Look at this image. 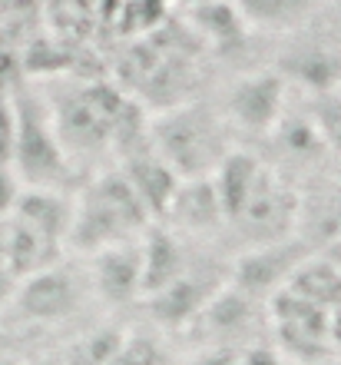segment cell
<instances>
[{
    "label": "cell",
    "instance_id": "cell-20",
    "mask_svg": "<svg viewBox=\"0 0 341 365\" xmlns=\"http://www.w3.org/2000/svg\"><path fill=\"white\" fill-rule=\"evenodd\" d=\"M315 365H341V356H332V359H325V362H315Z\"/></svg>",
    "mask_w": 341,
    "mask_h": 365
},
{
    "label": "cell",
    "instance_id": "cell-11",
    "mask_svg": "<svg viewBox=\"0 0 341 365\" xmlns=\"http://www.w3.org/2000/svg\"><path fill=\"white\" fill-rule=\"evenodd\" d=\"M285 67L278 70L285 80H295L302 87L315 90L322 96L328 90H338L341 87V50L325 43L322 37H312V40H302L288 50Z\"/></svg>",
    "mask_w": 341,
    "mask_h": 365
},
{
    "label": "cell",
    "instance_id": "cell-14",
    "mask_svg": "<svg viewBox=\"0 0 341 365\" xmlns=\"http://www.w3.org/2000/svg\"><path fill=\"white\" fill-rule=\"evenodd\" d=\"M318 0H236L238 17L248 30L262 34H295L315 14Z\"/></svg>",
    "mask_w": 341,
    "mask_h": 365
},
{
    "label": "cell",
    "instance_id": "cell-9",
    "mask_svg": "<svg viewBox=\"0 0 341 365\" xmlns=\"http://www.w3.org/2000/svg\"><path fill=\"white\" fill-rule=\"evenodd\" d=\"M142 240V236H140ZM140 240L113 246L93 256V289L106 302L142 299V250Z\"/></svg>",
    "mask_w": 341,
    "mask_h": 365
},
{
    "label": "cell",
    "instance_id": "cell-10",
    "mask_svg": "<svg viewBox=\"0 0 341 365\" xmlns=\"http://www.w3.org/2000/svg\"><path fill=\"white\" fill-rule=\"evenodd\" d=\"M162 220H172V226H179V232H189V236H209L219 226H226V212H222L219 192L212 186V176L182 180Z\"/></svg>",
    "mask_w": 341,
    "mask_h": 365
},
{
    "label": "cell",
    "instance_id": "cell-21",
    "mask_svg": "<svg viewBox=\"0 0 341 365\" xmlns=\"http://www.w3.org/2000/svg\"><path fill=\"white\" fill-rule=\"evenodd\" d=\"M332 4H335V7H341V0H332Z\"/></svg>",
    "mask_w": 341,
    "mask_h": 365
},
{
    "label": "cell",
    "instance_id": "cell-15",
    "mask_svg": "<svg viewBox=\"0 0 341 365\" xmlns=\"http://www.w3.org/2000/svg\"><path fill=\"white\" fill-rule=\"evenodd\" d=\"M14 150H17V106H14V90L0 93V163L14 166Z\"/></svg>",
    "mask_w": 341,
    "mask_h": 365
},
{
    "label": "cell",
    "instance_id": "cell-13",
    "mask_svg": "<svg viewBox=\"0 0 341 365\" xmlns=\"http://www.w3.org/2000/svg\"><path fill=\"white\" fill-rule=\"evenodd\" d=\"M266 173V163L258 160L256 153L248 150H232V153L219 163V170L212 173V186L219 192V202H222V212H226V222H232L242 212L246 200L252 196L256 182Z\"/></svg>",
    "mask_w": 341,
    "mask_h": 365
},
{
    "label": "cell",
    "instance_id": "cell-1",
    "mask_svg": "<svg viewBox=\"0 0 341 365\" xmlns=\"http://www.w3.org/2000/svg\"><path fill=\"white\" fill-rule=\"evenodd\" d=\"M149 143L179 180H209L236 146L222 110L209 103H172L149 120Z\"/></svg>",
    "mask_w": 341,
    "mask_h": 365
},
{
    "label": "cell",
    "instance_id": "cell-5",
    "mask_svg": "<svg viewBox=\"0 0 341 365\" xmlns=\"http://www.w3.org/2000/svg\"><path fill=\"white\" fill-rule=\"evenodd\" d=\"M298 216H302V196L285 182L282 173L266 166V173L256 182L242 212L229 226H236L242 232V242L252 250V246L292 240L298 230Z\"/></svg>",
    "mask_w": 341,
    "mask_h": 365
},
{
    "label": "cell",
    "instance_id": "cell-7",
    "mask_svg": "<svg viewBox=\"0 0 341 365\" xmlns=\"http://www.w3.org/2000/svg\"><path fill=\"white\" fill-rule=\"evenodd\" d=\"M305 259H308V250H302L295 236L282 242H268V246H252L232 266V282L229 286H236L238 292H246L252 299H266L268 302Z\"/></svg>",
    "mask_w": 341,
    "mask_h": 365
},
{
    "label": "cell",
    "instance_id": "cell-17",
    "mask_svg": "<svg viewBox=\"0 0 341 365\" xmlns=\"http://www.w3.org/2000/svg\"><path fill=\"white\" fill-rule=\"evenodd\" d=\"M328 329H332V349H335V356H341V299L332 306V312H328Z\"/></svg>",
    "mask_w": 341,
    "mask_h": 365
},
{
    "label": "cell",
    "instance_id": "cell-6",
    "mask_svg": "<svg viewBox=\"0 0 341 365\" xmlns=\"http://www.w3.org/2000/svg\"><path fill=\"white\" fill-rule=\"evenodd\" d=\"M285 110H288V80L278 70H262V73L256 70L229 87L222 116L232 130L272 133Z\"/></svg>",
    "mask_w": 341,
    "mask_h": 365
},
{
    "label": "cell",
    "instance_id": "cell-8",
    "mask_svg": "<svg viewBox=\"0 0 341 365\" xmlns=\"http://www.w3.org/2000/svg\"><path fill=\"white\" fill-rule=\"evenodd\" d=\"M10 299L20 316L33 319V322H63L80 309L83 282L60 266H50L37 276L23 279Z\"/></svg>",
    "mask_w": 341,
    "mask_h": 365
},
{
    "label": "cell",
    "instance_id": "cell-4",
    "mask_svg": "<svg viewBox=\"0 0 341 365\" xmlns=\"http://www.w3.org/2000/svg\"><path fill=\"white\" fill-rule=\"evenodd\" d=\"M268 322H272L278 346L285 356L302 359L305 365L325 362L335 356L332 349V329H328V312L332 309L318 306L312 299L298 296L295 289L282 286L268 299Z\"/></svg>",
    "mask_w": 341,
    "mask_h": 365
},
{
    "label": "cell",
    "instance_id": "cell-19",
    "mask_svg": "<svg viewBox=\"0 0 341 365\" xmlns=\"http://www.w3.org/2000/svg\"><path fill=\"white\" fill-rule=\"evenodd\" d=\"M192 7H209V4H232V0H189Z\"/></svg>",
    "mask_w": 341,
    "mask_h": 365
},
{
    "label": "cell",
    "instance_id": "cell-3",
    "mask_svg": "<svg viewBox=\"0 0 341 365\" xmlns=\"http://www.w3.org/2000/svg\"><path fill=\"white\" fill-rule=\"evenodd\" d=\"M17 106V150H14V170L20 182L30 190H63L73 182V166L57 140V130L50 123L47 103L37 87H14Z\"/></svg>",
    "mask_w": 341,
    "mask_h": 365
},
{
    "label": "cell",
    "instance_id": "cell-2",
    "mask_svg": "<svg viewBox=\"0 0 341 365\" xmlns=\"http://www.w3.org/2000/svg\"><path fill=\"white\" fill-rule=\"evenodd\" d=\"M149 210L142 206L136 190L120 170L96 173L83 192L73 196V222H70L67 246L80 252H96L140 240L149 230Z\"/></svg>",
    "mask_w": 341,
    "mask_h": 365
},
{
    "label": "cell",
    "instance_id": "cell-16",
    "mask_svg": "<svg viewBox=\"0 0 341 365\" xmlns=\"http://www.w3.org/2000/svg\"><path fill=\"white\" fill-rule=\"evenodd\" d=\"M20 192H23V182H20L17 170L10 163H0V220H7L10 212H14Z\"/></svg>",
    "mask_w": 341,
    "mask_h": 365
},
{
    "label": "cell",
    "instance_id": "cell-18",
    "mask_svg": "<svg viewBox=\"0 0 341 365\" xmlns=\"http://www.w3.org/2000/svg\"><path fill=\"white\" fill-rule=\"evenodd\" d=\"M14 289H17V279L10 276L7 262H4V252H0V302L14 296Z\"/></svg>",
    "mask_w": 341,
    "mask_h": 365
},
{
    "label": "cell",
    "instance_id": "cell-12",
    "mask_svg": "<svg viewBox=\"0 0 341 365\" xmlns=\"http://www.w3.org/2000/svg\"><path fill=\"white\" fill-rule=\"evenodd\" d=\"M140 250H142V299L166 289L189 269V256L182 250V240L166 226H149L142 232Z\"/></svg>",
    "mask_w": 341,
    "mask_h": 365
}]
</instances>
